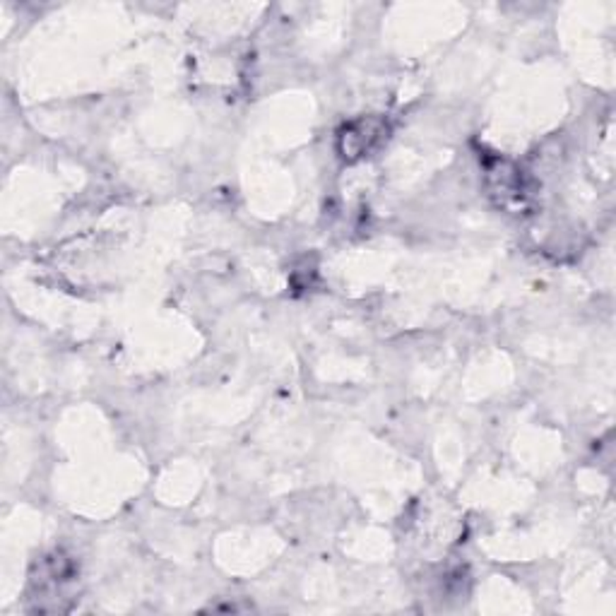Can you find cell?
Segmentation results:
<instances>
[{
	"instance_id": "6da1fadb",
	"label": "cell",
	"mask_w": 616,
	"mask_h": 616,
	"mask_svg": "<svg viewBox=\"0 0 616 616\" xmlns=\"http://www.w3.org/2000/svg\"><path fill=\"white\" fill-rule=\"evenodd\" d=\"M380 133H383V126L380 121H359L354 126L344 130V157H359V154H366L369 150V143L371 140H378Z\"/></svg>"
}]
</instances>
